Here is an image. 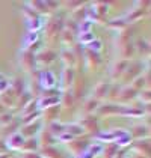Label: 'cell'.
<instances>
[{
  "label": "cell",
  "instance_id": "obj_5",
  "mask_svg": "<svg viewBox=\"0 0 151 158\" xmlns=\"http://www.w3.org/2000/svg\"><path fill=\"white\" fill-rule=\"evenodd\" d=\"M20 158H41L38 154H23V157Z\"/></svg>",
  "mask_w": 151,
  "mask_h": 158
},
{
  "label": "cell",
  "instance_id": "obj_3",
  "mask_svg": "<svg viewBox=\"0 0 151 158\" xmlns=\"http://www.w3.org/2000/svg\"><path fill=\"white\" fill-rule=\"evenodd\" d=\"M62 57H65V59H63V62H65L67 65H73V63H74V56H73L71 53L68 54V51H63Z\"/></svg>",
  "mask_w": 151,
  "mask_h": 158
},
{
  "label": "cell",
  "instance_id": "obj_4",
  "mask_svg": "<svg viewBox=\"0 0 151 158\" xmlns=\"http://www.w3.org/2000/svg\"><path fill=\"white\" fill-rule=\"evenodd\" d=\"M12 121V118H11V114H3V116H2V123H8V122H11Z\"/></svg>",
  "mask_w": 151,
  "mask_h": 158
},
{
  "label": "cell",
  "instance_id": "obj_2",
  "mask_svg": "<svg viewBox=\"0 0 151 158\" xmlns=\"http://www.w3.org/2000/svg\"><path fill=\"white\" fill-rule=\"evenodd\" d=\"M106 92H107V86H106V83H100V85L95 87V95L98 98L103 97V95H106Z\"/></svg>",
  "mask_w": 151,
  "mask_h": 158
},
{
  "label": "cell",
  "instance_id": "obj_6",
  "mask_svg": "<svg viewBox=\"0 0 151 158\" xmlns=\"http://www.w3.org/2000/svg\"><path fill=\"white\" fill-rule=\"evenodd\" d=\"M2 158H6V157H2Z\"/></svg>",
  "mask_w": 151,
  "mask_h": 158
},
{
  "label": "cell",
  "instance_id": "obj_1",
  "mask_svg": "<svg viewBox=\"0 0 151 158\" xmlns=\"http://www.w3.org/2000/svg\"><path fill=\"white\" fill-rule=\"evenodd\" d=\"M33 63H35L33 54H32V53H29V51H26V53H24V59L21 60L23 68H24V69H30V68L33 66Z\"/></svg>",
  "mask_w": 151,
  "mask_h": 158
}]
</instances>
